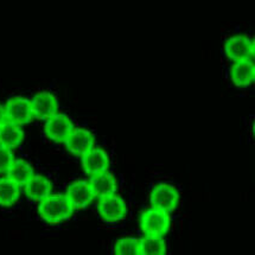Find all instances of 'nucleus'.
I'll use <instances>...</instances> for the list:
<instances>
[{
    "mask_svg": "<svg viewBox=\"0 0 255 255\" xmlns=\"http://www.w3.org/2000/svg\"><path fill=\"white\" fill-rule=\"evenodd\" d=\"M65 196L74 210L86 209L96 198L92 185L87 180H75V182L70 183L67 188Z\"/></svg>",
    "mask_w": 255,
    "mask_h": 255,
    "instance_id": "nucleus-8",
    "label": "nucleus"
},
{
    "mask_svg": "<svg viewBox=\"0 0 255 255\" xmlns=\"http://www.w3.org/2000/svg\"><path fill=\"white\" fill-rule=\"evenodd\" d=\"M26 197L33 203H39L52 192V183L43 175H33L23 186Z\"/></svg>",
    "mask_w": 255,
    "mask_h": 255,
    "instance_id": "nucleus-13",
    "label": "nucleus"
},
{
    "mask_svg": "<svg viewBox=\"0 0 255 255\" xmlns=\"http://www.w3.org/2000/svg\"><path fill=\"white\" fill-rule=\"evenodd\" d=\"M74 209L67 196L62 194H50L39 202L38 214L40 219L48 225H61L73 216Z\"/></svg>",
    "mask_w": 255,
    "mask_h": 255,
    "instance_id": "nucleus-1",
    "label": "nucleus"
},
{
    "mask_svg": "<svg viewBox=\"0 0 255 255\" xmlns=\"http://www.w3.org/2000/svg\"><path fill=\"white\" fill-rule=\"evenodd\" d=\"M6 119L19 126L30 124L33 119L29 99L24 96H12L5 105Z\"/></svg>",
    "mask_w": 255,
    "mask_h": 255,
    "instance_id": "nucleus-10",
    "label": "nucleus"
},
{
    "mask_svg": "<svg viewBox=\"0 0 255 255\" xmlns=\"http://www.w3.org/2000/svg\"><path fill=\"white\" fill-rule=\"evenodd\" d=\"M229 79L236 88H247L255 80L254 61H238L229 68Z\"/></svg>",
    "mask_w": 255,
    "mask_h": 255,
    "instance_id": "nucleus-12",
    "label": "nucleus"
},
{
    "mask_svg": "<svg viewBox=\"0 0 255 255\" xmlns=\"http://www.w3.org/2000/svg\"><path fill=\"white\" fill-rule=\"evenodd\" d=\"M170 225V214L154 207L145 209L139 219L141 233L150 238H164L169 233Z\"/></svg>",
    "mask_w": 255,
    "mask_h": 255,
    "instance_id": "nucleus-2",
    "label": "nucleus"
},
{
    "mask_svg": "<svg viewBox=\"0 0 255 255\" xmlns=\"http://www.w3.org/2000/svg\"><path fill=\"white\" fill-rule=\"evenodd\" d=\"M81 165L86 175L95 176L108 171L111 165V158L104 148L93 147L81 157Z\"/></svg>",
    "mask_w": 255,
    "mask_h": 255,
    "instance_id": "nucleus-11",
    "label": "nucleus"
},
{
    "mask_svg": "<svg viewBox=\"0 0 255 255\" xmlns=\"http://www.w3.org/2000/svg\"><path fill=\"white\" fill-rule=\"evenodd\" d=\"M65 148L75 157H82L95 146V136L85 127H74L67 140L64 141Z\"/></svg>",
    "mask_w": 255,
    "mask_h": 255,
    "instance_id": "nucleus-9",
    "label": "nucleus"
},
{
    "mask_svg": "<svg viewBox=\"0 0 255 255\" xmlns=\"http://www.w3.org/2000/svg\"><path fill=\"white\" fill-rule=\"evenodd\" d=\"M6 120H7V119H6L5 105H1V104H0V125H1L2 123H5Z\"/></svg>",
    "mask_w": 255,
    "mask_h": 255,
    "instance_id": "nucleus-21",
    "label": "nucleus"
},
{
    "mask_svg": "<svg viewBox=\"0 0 255 255\" xmlns=\"http://www.w3.org/2000/svg\"><path fill=\"white\" fill-rule=\"evenodd\" d=\"M167 246L163 238L139 239V254L140 255H164L166 254Z\"/></svg>",
    "mask_w": 255,
    "mask_h": 255,
    "instance_id": "nucleus-18",
    "label": "nucleus"
},
{
    "mask_svg": "<svg viewBox=\"0 0 255 255\" xmlns=\"http://www.w3.org/2000/svg\"><path fill=\"white\" fill-rule=\"evenodd\" d=\"M127 211L126 201L119 195L112 194L99 198L98 214L102 222L108 225L121 222L126 219Z\"/></svg>",
    "mask_w": 255,
    "mask_h": 255,
    "instance_id": "nucleus-3",
    "label": "nucleus"
},
{
    "mask_svg": "<svg viewBox=\"0 0 255 255\" xmlns=\"http://www.w3.org/2000/svg\"><path fill=\"white\" fill-rule=\"evenodd\" d=\"M89 183L95 192V196L99 198L115 194L118 190V180L113 173L108 172V171L95 176H90Z\"/></svg>",
    "mask_w": 255,
    "mask_h": 255,
    "instance_id": "nucleus-14",
    "label": "nucleus"
},
{
    "mask_svg": "<svg viewBox=\"0 0 255 255\" xmlns=\"http://www.w3.org/2000/svg\"><path fill=\"white\" fill-rule=\"evenodd\" d=\"M35 175L33 172V167L29 161L24 159H13L12 160L10 167H8L6 176L7 178L13 180L15 184L20 186H24L29 182L31 177Z\"/></svg>",
    "mask_w": 255,
    "mask_h": 255,
    "instance_id": "nucleus-16",
    "label": "nucleus"
},
{
    "mask_svg": "<svg viewBox=\"0 0 255 255\" xmlns=\"http://www.w3.org/2000/svg\"><path fill=\"white\" fill-rule=\"evenodd\" d=\"M115 255H139V239L123 238L118 239L113 246Z\"/></svg>",
    "mask_w": 255,
    "mask_h": 255,
    "instance_id": "nucleus-19",
    "label": "nucleus"
},
{
    "mask_svg": "<svg viewBox=\"0 0 255 255\" xmlns=\"http://www.w3.org/2000/svg\"><path fill=\"white\" fill-rule=\"evenodd\" d=\"M20 186L7 177L0 178V207L10 208L19 201Z\"/></svg>",
    "mask_w": 255,
    "mask_h": 255,
    "instance_id": "nucleus-17",
    "label": "nucleus"
},
{
    "mask_svg": "<svg viewBox=\"0 0 255 255\" xmlns=\"http://www.w3.org/2000/svg\"><path fill=\"white\" fill-rule=\"evenodd\" d=\"M150 203L151 207L172 214L179 204V191L170 183H158L151 190Z\"/></svg>",
    "mask_w": 255,
    "mask_h": 255,
    "instance_id": "nucleus-4",
    "label": "nucleus"
},
{
    "mask_svg": "<svg viewBox=\"0 0 255 255\" xmlns=\"http://www.w3.org/2000/svg\"><path fill=\"white\" fill-rule=\"evenodd\" d=\"M74 127L75 125L70 117L63 113H57L45 120L44 133L46 138L56 144H64L68 136L73 132Z\"/></svg>",
    "mask_w": 255,
    "mask_h": 255,
    "instance_id": "nucleus-7",
    "label": "nucleus"
},
{
    "mask_svg": "<svg viewBox=\"0 0 255 255\" xmlns=\"http://www.w3.org/2000/svg\"><path fill=\"white\" fill-rule=\"evenodd\" d=\"M13 159V153H12L11 148L0 144V176L6 175Z\"/></svg>",
    "mask_w": 255,
    "mask_h": 255,
    "instance_id": "nucleus-20",
    "label": "nucleus"
},
{
    "mask_svg": "<svg viewBox=\"0 0 255 255\" xmlns=\"http://www.w3.org/2000/svg\"><path fill=\"white\" fill-rule=\"evenodd\" d=\"M23 140L24 130L21 129V126L8 120L0 125V144L13 150L20 146Z\"/></svg>",
    "mask_w": 255,
    "mask_h": 255,
    "instance_id": "nucleus-15",
    "label": "nucleus"
},
{
    "mask_svg": "<svg viewBox=\"0 0 255 255\" xmlns=\"http://www.w3.org/2000/svg\"><path fill=\"white\" fill-rule=\"evenodd\" d=\"M30 104L33 119L37 120H48L60 111V101L57 96L48 90H40L36 93L30 100Z\"/></svg>",
    "mask_w": 255,
    "mask_h": 255,
    "instance_id": "nucleus-6",
    "label": "nucleus"
},
{
    "mask_svg": "<svg viewBox=\"0 0 255 255\" xmlns=\"http://www.w3.org/2000/svg\"><path fill=\"white\" fill-rule=\"evenodd\" d=\"M254 39L247 35H236L227 39L225 55L229 61H254Z\"/></svg>",
    "mask_w": 255,
    "mask_h": 255,
    "instance_id": "nucleus-5",
    "label": "nucleus"
}]
</instances>
